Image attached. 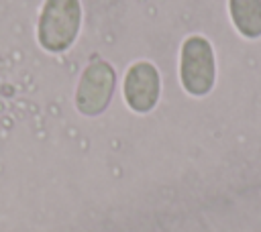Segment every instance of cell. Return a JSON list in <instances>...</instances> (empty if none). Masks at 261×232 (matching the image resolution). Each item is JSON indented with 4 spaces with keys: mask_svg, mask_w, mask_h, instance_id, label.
<instances>
[{
    "mask_svg": "<svg viewBox=\"0 0 261 232\" xmlns=\"http://www.w3.org/2000/svg\"><path fill=\"white\" fill-rule=\"evenodd\" d=\"M82 26V2L80 0H45L39 22V45L49 53L67 51Z\"/></svg>",
    "mask_w": 261,
    "mask_h": 232,
    "instance_id": "obj_1",
    "label": "cell"
},
{
    "mask_svg": "<svg viewBox=\"0 0 261 232\" xmlns=\"http://www.w3.org/2000/svg\"><path fill=\"white\" fill-rule=\"evenodd\" d=\"M179 81L181 88L196 98L212 92L216 83V55L206 37L192 35L181 43Z\"/></svg>",
    "mask_w": 261,
    "mask_h": 232,
    "instance_id": "obj_2",
    "label": "cell"
},
{
    "mask_svg": "<svg viewBox=\"0 0 261 232\" xmlns=\"http://www.w3.org/2000/svg\"><path fill=\"white\" fill-rule=\"evenodd\" d=\"M116 90V71L108 61L96 59L86 65L75 88V108L84 116H100Z\"/></svg>",
    "mask_w": 261,
    "mask_h": 232,
    "instance_id": "obj_3",
    "label": "cell"
},
{
    "mask_svg": "<svg viewBox=\"0 0 261 232\" xmlns=\"http://www.w3.org/2000/svg\"><path fill=\"white\" fill-rule=\"evenodd\" d=\"M124 102L139 114L151 112L161 96V77L151 61H137L128 67L122 83Z\"/></svg>",
    "mask_w": 261,
    "mask_h": 232,
    "instance_id": "obj_4",
    "label": "cell"
},
{
    "mask_svg": "<svg viewBox=\"0 0 261 232\" xmlns=\"http://www.w3.org/2000/svg\"><path fill=\"white\" fill-rule=\"evenodd\" d=\"M234 28L247 39L261 37V0H228Z\"/></svg>",
    "mask_w": 261,
    "mask_h": 232,
    "instance_id": "obj_5",
    "label": "cell"
}]
</instances>
